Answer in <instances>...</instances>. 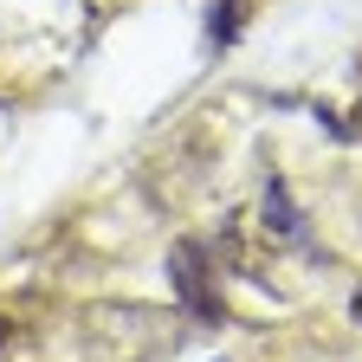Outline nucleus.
Segmentation results:
<instances>
[{"instance_id":"nucleus-1","label":"nucleus","mask_w":362,"mask_h":362,"mask_svg":"<svg viewBox=\"0 0 362 362\" xmlns=\"http://www.w3.org/2000/svg\"><path fill=\"white\" fill-rule=\"evenodd\" d=\"M175 285H181V304L194 317H220V298H214V279H207V246L175 252Z\"/></svg>"},{"instance_id":"nucleus-2","label":"nucleus","mask_w":362,"mask_h":362,"mask_svg":"<svg viewBox=\"0 0 362 362\" xmlns=\"http://www.w3.org/2000/svg\"><path fill=\"white\" fill-rule=\"evenodd\" d=\"M13 343V317H0V349H7Z\"/></svg>"},{"instance_id":"nucleus-3","label":"nucleus","mask_w":362,"mask_h":362,"mask_svg":"<svg viewBox=\"0 0 362 362\" xmlns=\"http://www.w3.org/2000/svg\"><path fill=\"white\" fill-rule=\"evenodd\" d=\"M349 129H356V143H362V104H356V117H349Z\"/></svg>"},{"instance_id":"nucleus-4","label":"nucleus","mask_w":362,"mask_h":362,"mask_svg":"<svg viewBox=\"0 0 362 362\" xmlns=\"http://www.w3.org/2000/svg\"><path fill=\"white\" fill-rule=\"evenodd\" d=\"M356 324H362V291H356Z\"/></svg>"}]
</instances>
